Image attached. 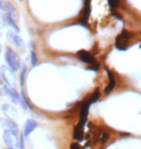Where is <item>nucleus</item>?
Here are the masks:
<instances>
[{
	"instance_id": "1",
	"label": "nucleus",
	"mask_w": 141,
	"mask_h": 149,
	"mask_svg": "<svg viewBox=\"0 0 141 149\" xmlns=\"http://www.w3.org/2000/svg\"><path fill=\"white\" fill-rule=\"evenodd\" d=\"M5 60L7 62L8 67L13 71L16 72L20 68V58L17 55V53L12 49V47H6L5 49Z\"/></svg>"
},
{
	"instance_id": "2",
	"label": "nucleus",
	"mask_w": 141,
	"mask_h": 149,
	"mask_svg": "<svg viewBox=\"0 0 141 149\" xmlns=\"http://www.w3.org/2000/svg\"><path fill=\"white\" fill-rule=\"evenodd\" d=\"M0 77L5 82V84L9 85V87L15 88L17 86V77L15 72L6 65L0 66Z\"/></svg>"
},
{
	"instance_id": "3",
	"label": "nucleus",
	"mask_w": 141,
	"mask_h": 149,
	"mask_svg": "<svg viewBox=\"0 0 141 149\" xmlns=\"http://www.w3.org/2000/svg\"><path fill=\"white\" fill-rule=\"evenodd\" d=\"M3 141L8 149H19V138L17 132L5 130L3 133Z\"/></svg>"
},
{
	"instance_id": "4",
	"label": "nucleus",
	"mask_w": 141,
	"mask_h": 149,
	"mask_svg": "<svg viewBox=\"0 0 141 149\" xmlns=\"http://www.w3.org/2000/svg\"><path fill=\"white\" fill-rule=\"evenodd\" d=\"M133 34L127 30H123L119 36L116 37L115 47L119 50H126L128 47V42H130Z\"/></svg>"
},
{
	"instance_id": "5",
	"label": "nucleus",
	"mask_w": 141,
	"mask_h": 149,
	"mask_svg": "<svg viewBox=\"0 0 141 149\" xmlns=\"http://www.w3.org/2000/svg\"><path fill=\"white\" fill-rule=\"evenodd\" d=\"M1 111L3 112V114L5 116H7V119L11 121H14L17 119L19 117V113H17V111L14 108L13 106L8 105V104H4L1 108Z\"/></svg>"
},
{
	"instance_id": "6",
	"label": "nucleus",
	"mask_w": 141,
	"mask_h": 149,
	"mask_svg": "<svg viewBox=\"0 0 141 149\" xmlns=\"http://www.w3.org/2000/svg\"><path fill=\"white\" fill-rule=\"evenodd\" d=\"M77 56H78V58L81 60L82 62H84V63L86 64H94L96 60H95V58L93 57V56L90 54V53L88 52H86V50L84 49H81V50H79V52H77Z\"/></svg>"
},
{
	"instance_id": "7",
	"label": "nucleus",
	"mask_w": 141,
	"mask_h": 149,
	"mask_svg": "<svg viewBox=\"0 0 141 149\" xmlns=\"http://www.w3.org/2000/svg\"><path fill=\"white\" fill-rule=\"evenodd\" d=\"M37 127H38L37 122L32 120V119H27V120H26V123L24 125V129H23V134H22L23 136L28 138L30 136V134H31Z\"/></svg>"
},
{
	"instance_id": "8",
	"label": "nucleus",
	"mask_w": 141,
	"mask_h": 149,
	"mask_svg": "<svg viewBox=\"0 0 141 149\" xmlns=\"http://www.w3.org/2000/svg\"><path fill=\"white\" fill-rule=\"evenodd\" d=\"M106 72L107 74V77H108V85L106 86V88L104 89V94L106 95H108L112 92V90L114 89V87H115L116 85V81H115V77H114L113 76V73L111 72L110 70H108L107 68H106Z\"/></svg>"
},
{
	"instance_id": "9",
	"label": "nucleus",
	"mask_w": 141,
	"mask_h": 149,
	"mask_svg": "<svg viewBox=\"0 0 141 149\" xmlns=\"http://www.w3.org/2000/svg\"><path fill=\"white\" fill-rule=\"evenodd\" d=\"M0 123H1V126L4 128L5 130L19 132V127H17V125L15 123L14 121H11V120H9V119L1 118L0 119Z\"/></svg>"
},
{
	"instance_id": "10",
	"label": "nucleus",
	"mask_w": 141,
	"mask_h": 149,
	"mask_svg": "<svg viewBox=\"0 0 141 149\" xmlns=\"http://www.w3.org/2000/svg\"><path fill=\"white\" fill-rule=\"evenodd\" d=\"M84 125L85 123L83 122H78L76 125V127L74 128V139H76L77 141H82L83 139V129H84Z\"/></svg>"
},
{
	"instance_id": "11",
	"label": "nucleus",
	"mask_w": 141,
	"mask_h": 149,
	"mask_svg": "<svg viewBox=\"0 0 141 149\" xmlns=\"http://www.w3.org/2000/svg\"><path fill=\"white\" fill-rule=\"evenodd\" d=\"M4 12L7 13V16H9L12 19L16 22V19L17 17V11H16V8L14 7V5L12 4L11 2H5V10H4Z\"/></svg>"
},
{
	"instance_id": "12",
	"label": "nucleus",
	"mask_w": 141,
	"mask_h": 149,
	"mask_svg": "<svg viewBox=\"0 0 141 149\" xmlns=\"http://www.w3.org/2000/svg\"><path fill=\"white\" fill-rule=\"evenodd\" d=\"M6 94L8 95L9 98L12 100V102L14 104H19L20 101V95L17 93V91L13 87H7V91Z\"/></svg>"
},
{
	"instance_id": "13",
	"label": "nucleus",
	"mask_w": 141,
	"mask_h": 149,
	"mask_svg": "<svg viewBox=\"0 0 141 149\" xmlns=\"http://www.w3.org/2000/svg\"><path fill=\"white\" fill-rule=\"evenodd\" d=\"M90 14H91V2L90 1H86L85 2V6H84V10H83V14H82V17L80 19V23L82 25H85L87 20H88Z\"/></svg>"
},
{
	"instance_id": "14",
	"label": "nucleus",
	"mask_w": 141,
	"mask_h": 149,
	"mask_svg": "<svg viewBox=\"0 0 141 149\" xmlns=\"http://www.w3.org/2000/svg\"><path fill=\"white\" fill-rule=\"evenodd\" d=\"M89 105L87 103H83L81 108H80V122H83V123H86V120H87V116H88V113H89Z\"/></svg>"
},
{
	"instance_id": "15",
	"label": "nucleus",
	"mask_w": 141,
	"mask_h": 149,
	"mask_svg": "<svg viewBox=\"0 0 141 149\" xmlns=\"http://www.w3.org/2000/svg\"><path fill=\"white\" fill-rule=\"evenodd\" d=\"M100 97H101V92L100 90L97 88L96 90L94 91V93L92 94V96L90 97V99L88 100V102H87V104H88L89 106H91L92 104H94L96 102H98L99 99H100Z\"/></svg>"
},
{
	"instance_id": "16",
	"label": "nucleus",
	"mask_w": 141,
	"mask_h": 149,
	"mask_svg": "<svg viewBox=\"0 0 141 149\" xmlns=\"http://www.w3.org/2000/svg\"><path fill=\"white\" fill-rule=\"evenodd\" d=\"M5 20H6V23H8V25L11 26V27L15 30V32L19 33V26L17 25V23H16V22H15V20L12 19L9 16H6L5 17Z\"/></svg>"
},
{
	"instance_id": "17",
	"label": "nucleus",
	"mask_w": 141,
	"mask_h": 149,
	"mask_svg": "<svg viewBox=\"0 0 141 149\" xmlns=\"http://www.w3.org/2000/svg\"><path fill=\"white\" fill-rule=\"evenodd\" d=\"M19 105L22 107V109H31V107H30L29 103L27 102V100H26V98L24 97V95L22 94L20 95V101H19Z\"/></svg>"
},
{
	"instance_id": "18",
	"label": "nucleus",
	"mask_w": 141,
	"mask_h": 149,
	"mask_svg": "<svg viewBox=\"0 0 141 149\" xmlns=\"http://www.w3.org/2000/svg\"><path fill=\"white\" fill-rule=\"evenodd\" d=\"M13 43L16 45L17 47H19V49H22V47H24V43H23L22 39L20 38L19 36H17V35H15Z\"/></svg>"
},
{
	"instance_id": "19",
	"label": "nucleus",
	"mask_w": 141,
	"mask_h": 149,
	"mask_svg": "<svg viewBox=\"0 0 141 149\" xmlns=\"http://www.w3.org/2000/svg\"><path fill=\"white\" fill-rule=\"evenodd\" d=\"M6 91H7V86H6L5 82L0 77V95H5Z\"/></svg>"
},
{
	"instance_id": "20",
	"label": "nucleus",
	"mask_w": 141,
	"mask_h": 149,
	"mask_svg": "<svg viewBox=\"0 0 141 149\" xmlns=\"http://www.w3.org/2000/svg\"><path fill=\"white\" fill-rule=\"evenodd\" d=\"M25 73H26V66L23 65L22 68V72H20V85H23L24 83V77H25Z\"/></svg>"
},
{
	"instance_id": "21",
	"label": "nucleus",
	"mask_w": 141,
	"mask_h": 149,
	"mask_svg": "<svg viewBox=\"0 0 141 149\" xmlns=\"http://www.w3.org/2000/svg\"><path fill=\"white\" fill-rule=\"evenodd\" d=\"M37 64H38L37 55H36L35 52H33V50H31V65H32V67H35Z\"/></svg>"
},
{
	"instance_id": "22",
	"label": "nucleus",
	"mask_w": 141,
	"mask_h": 149,
	"mask_svg": "<svg viewBox=\"0 0 141 149\" xmlns=\"http://www.w3.org/2000/svg\"><path fill=\"white\" fill-rule=\"evenodd\" d=\"M23 135L20 134L19 138V149H24V139H23Z\"/></svg>"
},
{
	"instance_id": "23",
	"label": "nucleus",
	"mask_w": 141,
	"mask_h": 149,
	"mask_svg": "<svg viewBox=\"0 0 141 149\" xmlns=\"http://www.w3.org/2000/svg\"><path fill=\"white\" fill-rule=\"evenodd\" d=\"M6 25V20H5V17L3 16V15L0 13V30L3 29L5 27Z\"/></svg>"
},
{
	"instance_id": "24",
	"label": "nucleus",
	"mask_w": 141,
	"mask_h": 149,
	"mask_svg": "<svg viewBox=\"0 0 141 149\" xmlns=\"http://www.w3.org/2000/svg\"><path fill=\"white\" fill-rule=\"evenodd\" d=\"M108 5H109V7L111 8V9H115V8H117V6L119 5V1H114V0H109L108 2Z\"/></svg>"
},
{
	"instance_id": "25",
	"label": "nucleus",
	"mask_w": 141,
	"mask_h": 149,
	"mask_svg": "<svg viewBox=\"0 0 141 149\" xmlns=\"http://www.w3.org/2000/svg\"><path fill=\"white\" fill-rule=\"evenodd\" d=\"M99 68H100V64L95 62L94 64H91V66L88 68V70H91V71H98Z\"/></svg>"
},
{
	"instance_id": "26",
	"label": "nucleus",
	"mask_w": 141,
	"mask_h": 149,
	"mask_svg": "<svg viewBox=\"0 0 141 149\" xmlns=\"http://www.w3.org/2000/svg\"><path fill=\"white\" fill-rule=\"evenodd\" d=\"M14 37H15V34L13 33V31H8V33H7V40L9 42H11V43H13Z\"/></svg>"
},
{
	"instance_id": "27",
	"label": "nucleus",
	"mask_w": 141,
	"mask_h": 149,
	"mask_svg": "<svg viewBox=\"0 0 141 149\" xmlns=\"http://www.w3.org/2000/svg\"><path fill=\"white\" fill-rule=\"evenodd\" d=\"M71 149H80V146H79V144L78 143H73V144H71Z\"/></svg>"
},
{
	"instance_id": "28",
	"label": "nucleus",
	"mask_w": 141,
	"mask_h": 149,
	"mask_svg": "<svg viewBox=\"0 0 141 149\" xmlns=\"http://www.w3.org/2000/svg\"><path fill=\"white\" fill-rule=\"evenodd\" d=\"M0 10L2 11L5 10V2L2 1V0H0Z\"/></svg>"
},
{
	"instance_id": "29",
	"label": "nucleus",
	"mask_w": 141,
	"mask_h": 149,
	"mask_svg": "<svg viewBox=\"0 0 141 149\" xmlns=\"http://www.w3.org/2000/svg\"><path fill=\"white\" fill-rule=\"evenodd\" d=\"M113 15H114V16H115V17H117V19H119L120 20H122V17H120V15H119V14H117V13H114V12H113Z\"/></svg>"
},
{
	"instance_id": "30",
	"label": "nucleus",
	"mask_w": 141,
	"mask_h": 149,
	"mask_svg": "<svg viewBox=\"0 0 141 149\" xmlns=\"http://www.w3.org/2000/svg\"><path fill=\"white\" fill-rule=\"evenodd\" d=\"M2 52V45H1V43H0V53Z\"/></svg>"
},
{
	"instance_id": "31",
	"label": "nucleus",
	"mask_w": 141,
	"mask_h": 149,
	"mask_svg": "<svg viewBox=\"0 0 141 149\" xmlns=\"http://www.w3.org/2000/svg\"><path fill=\"white\" fill-rule=\"evenodd\" d=\"M7 149H8V148H7Z\"/></svg>"
}]
</instances>
